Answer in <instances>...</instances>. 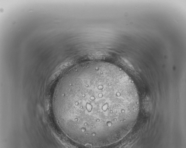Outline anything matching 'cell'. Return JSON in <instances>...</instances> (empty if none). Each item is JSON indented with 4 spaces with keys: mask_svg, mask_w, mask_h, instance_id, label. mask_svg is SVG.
Returning <instances> with one entry per match:
<instances>
[{
    "mask_svg": "<svg viewBox=\"0 0 186 148\" xmlns=\"http://www.w3.org/2000/svg\"><path fill=\"white\" fill-rule=\"evenodd\" d=\"M55 105L64 130L74 141L101 146L116 142L131 130L139 110L136 87L119 67L92 62L64 75Z\"/></svg>",
    "mask_w": 186,
    "mask_h": 148,
    "instance_id": "cell-1",
    "label": "cell"
}]
</instances>
